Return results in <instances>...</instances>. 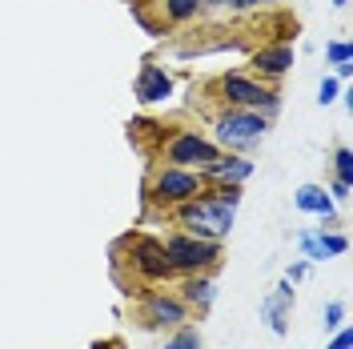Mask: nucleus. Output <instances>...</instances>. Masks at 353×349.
Returning <instances> with one entry per match:
<instances>
[{
  "label": "nucleus",
  "instance_id": "f257e3e1",
  "mask_svg": "<svg viewBox=\"0 0 353 349\" xmlns=\"http://www.w3.org/2000/svg\"><path fill=\"white\" fill-rule=\"evenodd\" d=\"M241 201V185H221L213 193L201 189L193 201L176 205V217L185 225V233H193L201 241H217L233 229V209Z\"/></svg>",
  "mask_w": 353,
  "mask_h": 349
},
{
  "label": "nucleus",
  "instance_id": "f03ea898",
  "mask_svg": "<svg viewBox=\"0 0 353 349\" xmlns=\"http://www.w3.org/2000/svg\"><path fill=\"white\" fill-rule=\"evenodd\" d=\"M161 245H165V257L173 265V273H209L221 257L217 241H201L193 233H173Z\"/></svg>",
  "mask_w": 353,
  "mask_h": 349
},
{
  "label": "nucleus",
  "instance_id": "7ed1b4c3",
  "mask_svg": "<svg viewBox=\"0 0 353 349\" xmlns=\"http://www.w3.org/2000/svg\"><path fill=\"white\" fill-rule=\"evenodd\" d=\"M265 137V117L257 109H229L217 117V141L225 149H249Z\"/></svg>",
  "mask_w": 353,
  "mask_h": 349
},
{
  "label": "nucleus",
  "instance_id": "20e7f679",
  "mask_svg": "<svg viewBox=\"0 0 353 349\" xmlns=\"http://www.w3.org/2000/svg\"><path fill=\"white\" fill-rule=\"evenodd\" d=\"M217 157H221V149L213 141H205V137H197V132H189V129H176L165 141V161L176 165V169H205Z\"/></svg>",
  "mask_w": 353,
  "mask_h": 349
},
{
  "label": "nucleus",
  "instance_id": "39448f33",
  "mask_svg": "<svg viewBox=\"0 0 353 349\" xmlns=\"http://www.w3.org/2000/svg\"><path fill=\"white\" fill-rule=\"evenodd\" d=\"M201 189H205V181H201L193 169H176V165H169V169H161V173L153 177L149 201H157V205H185V201H193Z\"/></svg>",
  "mask_w": 353,
  "mask_h": 349
},
{
  "label": "nucleus",
  "instance_id": "423d86ee",
  "mask_svg": "<svg viewBox=\"0 0 353 349\" xmlns=\"http://www.w3.org/2000/svg\"><path fill=\"white\" fill-rule=\"evenodd\" d=\"M221 92H225V101H229L233 109H277V97H273L265 85L241 77V72L221 77Z\"/></svg>",
  "mask_w": 353,
  "mask_h": 349
},
{
  "label": "nucleus",
  "instance_id": "0eeeda50",
  "mask_svg": "<svg viewBox=\"0 0 353 349\" xmlns=\"http://www.w3.org/2000/svg\"><path fill=\"white\" fill-rule=\"evenodd\" d=\"M132 269L141 281H165L173 277V265L165 257V245L153 237H132Z\"/></svg>",
  "mask_w": 353,
  "mask_h": 349
},
{
  "label": "nucleus",
  "instance_id": "6e6552de",
  "mask_svg": "<svg viewBox=\"0 0 353 349\" xmlns=\"http://www.w3.org/2000/svg\"><path fill=\"white\" fill-rule=\"evenodd\" d=\"M145 321H149V326H185V321H189V306H185L181 297L149 293V297H145Z\"/></svg>",
  "mask_w": 353,
  "mask_h": 349
},
{
  "label": "nucleus",
  "instance_id": "1a4fd4ad",
  "mask_svg": "<svg viewBox=\"0 0 353 349\" xmlns=\"http://www.w3.org/2000/svg\"><path fill=\"white\" fill-rule=\"evenodd\" d=\"M289 309H293V281H281L269 297L261 301V317L269 321V329L273 333H285V317Z\"/></svg>",
  "mask_w": 353,
  "mask_h": 349
},
{
  "label": "nucleus",
  "instance_id": "9d476101",
  "mask_svg": "<svg viewBox=\"0 0 353 349\" xmlns=\"http://www.w3.org/2000/svg\"><path fill=\"white\" fill-rule=\"evenodd\" d=\"M173 92V81H169V72L161 65H145L141 68V77H137V101H145V105H153V101H165Z\"/></svg>",
  "mask_w": 353,
  "mask_h": 349
},
{
  "label": "nucleus",
  "instance_id": "9b49d317",
  "mask_svg": "<svg viewBox=\"0 0 353 349\" xmlns=\"http://www.w3.org/2000/svg\"><path fill=\"white\" fill-rule=\"evenodd\" d=\"M249 173H253V161H245V157H217L205 165V177L221 181V185H241Z\"/></svg>",
  "mask_w": 353,
  "mask_h": 349
},
{
  "label": "nucleus",
  "instance_id": "f8f14e48",
  "mask_svg": "<svg viewBox=\"0 0 353 349\" xmlns=\"http://www.w3.org/2000/svg\"><path fill=\"white\" fill-rule=\"evenodd\" d=\"M289 65H293V48L289 44H273V48H257L253 52V68L261 77H281V72H289Z\"/></svg>",
  "mask_w": 353,
  "mask_h": 349
},
{
  "label": "nucleus",
  "instance_id": "ddd939ff",
  "mask_svg": "<svg viewBox=\"0 0 353 349\" xmlns=\"http://www.w3.org/2000/svg\"><path fill=\"white\" fill-rule=\"evenodd\" d=\"M185 306H197V313H205V309L217 301V285H213V277H205V273H189V281H185V297H181Z\"/></svg>",
  "mask_w": 353,
  "mask_h": 349
},
{
  "label": "nucleus",
  "instance_id": "4468645a",
  "mask_svg": "<svg viewBox=\"0 0 353 349\" xmlns=\"http://www.w3.org/2000/svg\"><path fill=\"white\" fill-rule=\"evenodd\" d=\"M297 209H305V213H317V217H333V197L325 189H317V185H301L297 189Z\"/></svg>",
  "mask_w": 353,
  "mask_h": 349
},
{
  "label": "nucleus",
  "instance_id": "2eb2a0df",
  "mask_svg": "<svg viewBox=\"0 0 353 349\" xmlns=\"http://www.w3.org/2000/svg\"><path fill=\"white\" fill-rule=\"evenodd\" d=\"M201 8H205V0H161V12H165V21H173V24L193 21Z\"/></svg>",
  "mask_w": 353,
  "mask_h": 349
},
{
  "label": "nucleus",
  "instance_id": "dca6fc26",
  "mask_svg": "<svg viewBox=\"0 0 353 349\" xmlns=\"http://www.w3.org/2000/svg\"><path fill=\"white\" fill-rule=\"evenodd\" d=\"M161 349H201V337H197V329H176L173 337H169V341H165V346Z\"/></svg>",
  "mask_w": 353,
  "mask_h": 349
},
{
  "label": "nucleus",
  "instance_id": "f3484780",
  "mask_svg": "<svg viewBox=\"0 0 353 349\" xmlns=\"http://www.w3.org/2000/svg\"><path fill=\"white\" fill-rule=\"evenodd\" d=\"M301 249H305L309 261H325L330 253H325V241H321V233H301Z\"/></svg>",
  "mask_w": 353,
  "mask_h": 349
},
{
  "label": "nucleus",
  "instance_id": "a211bd4d",
  "mask_svg": "<svg viewBox=\"0 0 353 349\" xmlns=\"http://www.w3.org/2000/svg\"><path fill=\"white\" fill-rule=\"evenodd\" d=\"M333 169H337V181H353V153L350 149H341V153L333 157Z\"/></svg>",
  "mask_w": 353,
  "mask_h": 349
},
{
  "label": "nucleus",
  "instance_id": "6ab92c4d",
  "mask_svg": "<svg viewBox=\"0 0 353 349\" xmlns=\"http://www.w3.org/2000/svg\"><path fill=\"white\" fill-rule=\"evenodd\" d=\"M325 52H330V61H333V65H345V61H353V52H350V44H345V41L325 44Z\"/></svg>",
  "mask_w": 353,
  "mask_h": 349
},
{
  "label": "nucleus",
  "instance_id": "aec40b11",
  "mask_svg": "<svg viewBox=\"0 0 353 349\" xmlns=\"http://www.w3.org/2000/svg\"><path fill=\"white\" fill-rule=\"evenodd\" d=\"M341 321H345V306L341 301L325 306V329H341Z\"/></svg>",
  "mask_w": 353,
  "mask_h": 349
},
{
  "label": "nucleus",
  "instance_id": "412c9836",
  "mask_svg": "<svg viewBox=\"0 0 353 349\" xmlns=\"http://www.w3.org/2000/svg\"><path fill=\"white\" fill-rule=\"evenodd\" d=\"M333 97H337V81H330V77H325V81H321V92H317V101H321V105H330Z\"/></svg>",
  "mask_w": 353,
  "mask_h": 349
},
{
  "label": "nucleus",
  "instance_id": "4be33fe9",
  "mask_svg": "<svg viewBox=\"0 0 353 349\" xmlns=\"http://www.w3.org/2000/svg\"><path fill=\"white\" fill-rule=\"evenodd\" d=\"M350 346H353L350 329H341V333H337V337H333V346H330V349H350Z\"/></svg>",
  "mask_w": 353,
  "mask_h": 349
},
{
  "label": "nucleus",
  "instance_id": "5701e85b",
  "mask_svg": "<svg viewBox=\"0 0 353 349\" xmlns=\"http://www.w3.org/2000/svg\"><path fill=\"white\" fill-rule=\"evenodd\" d=\"M333 197L345 201V197H350V181H337V185H333Z\"/></svg>",
  "mask_w": 353,
  "mask_h": 349
},
{
  "label": "nucleus",
  "instance_id": "b1692460",
  "mask_svg": "<svg viewBox=\"0 0 353 349\" xmlns=\"http://www.w3.org/2000/svg\"><path fill=\"white\" fill-rule=\"evenodd\" d=\"M301 277H305V265H293V269L285 273V281H301Z\"/></svg>",
  "mask_w": 353,
  "mask_h": 349
},
{
  "label": "nucleus",
  "instance_id": "393cba45",
  "mask_svg": "<svg viewBox=\"0 0 353 349\" xmlns=\"http://www.w3.org/2000/svg\"><path fill=\"white\" fill-rule=\"evenodd\" d=\"M205 4H221V8H241L245 0H205Z\"/></svg>",
  "mask_w": 353,
  "mask_h": 349
},
{
  "label": "nucleus",
  "instance_id": "a878e982",
  "mask_svg": "<svg viewBox=\"0 0 353 349\" xmlns=\"http://www.w3.org/2000/svg\"><path fill=\"white\" fill-rule=\"evenodd\" d=\"M333 4H337V8H345V4H350V0H333Z\"/></svg>",
  "mask_w": 353,
  "mask_h": 349
},
{
  "label": "nucleus",
  "instance_id": "bb28decb",
  "mask_svg": "<svg viewBox=\"0 0 353 349\" xmlns=\"http://www.w3.org/2000/svg\"><path fill=\"white\" fill-rule=\"evenodd\" d=\"M92 349H112V346H92Z\"/></svg>",
  "mask_w": 353,
  "mask_h": 349
}]
</instances>
